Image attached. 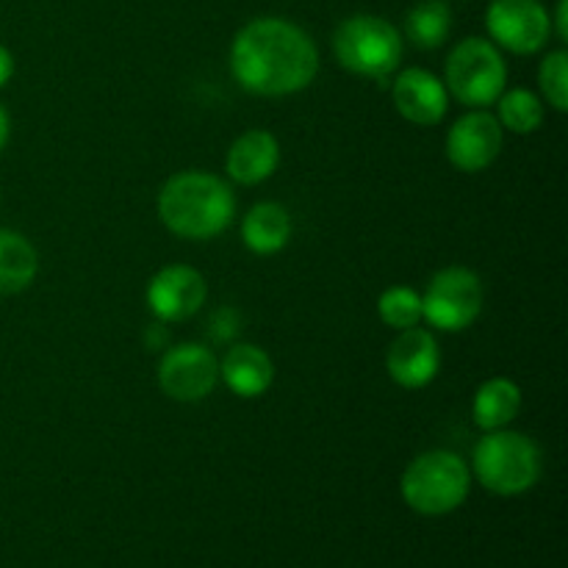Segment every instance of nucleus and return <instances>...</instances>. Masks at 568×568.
<instances>
[{
	"instance_id": "393cba45",
	"label": "nucleus",
	"mask_w": 568,
	"mask_h": 568,
	"mask_svg": "<svg viewBox=\"0 0 568 568\" xmlns=\"http://www.w3.org/2000/svg\"><path fill=\"white\" fill-rule=\"evenodd\" d=\"M9 131H11V122H9V111L0 105V153H3L6 142H9Z\"/></svg>"
},
{
	"instance_id": "5701e85b",
	"label": "nucleus",
	"mask_w": 568,
	"mask_h": 568,
	"mask_svg": "<svg viewBox=\"0 0 568 568\" xmlns=\"http://www.w3.org/2000/svg\"><path fill=\"white\" fill-rule=\"evenodd\" d=\"M11 75H14V55L9 53V48L0 44V89L11 81Z\"/></svg>"
},
{
	"instance_id": "f8f14e48",
	"label": "nucleus",
	"mask_w": 568,
	"mask_h": 568,
	"mask_svg": "<svg viewBox=\"0 0 568 568\" xmlns=\"http://www.w3.org/2000/svg\"><path fill=\"white\" fill-rule=\"evenodd\" d=\"M386 369L403 388H425L442 369V347L425 327L399 331L386 353Z\"/></svg>"
},
{
	"instance_id": "2eb2a0df",
	"label": "nucleus",
	"mask_w": 568,
	"mask_h": 568,
	"mask_svg": "<svg viewBox=\"0 0 568 568\" xmlns=\"http://www.w3.org/2000/svg\"><path fill=\"white\" fill-rule=\"evenodd\" d=\"M220 377L236 397L255 399L275 383V364L255 344H236L220 364Z\"/></svg>"
},
{
	"instance_id": "b1692460",
	"label": "nucleus",
	"mask_w": 568,
	"mask_h": 568,
	"mask_svg": "<svg viewBox=\"0 0 568 568\" xmlns=\"http://www.w3.org/2000/svg\"><path fill=\"white\" fill-rule=\"evenodd\" d=\"M566 9H568V0H558V11H555V28H558V37L568 39V17H566Z\"/></svg>"
},
{
	"instance_id": "6e6552de",
	"label": "nucleus",
	"mask_w": 568,
	"mask_h": 568,
	"mask_svg": "<svg viewBox=\"0 0 568 568\" xmlns=\"http://www.w3.org/2000/svg\"><path fill=\"white\" fill-rule=\"evenodd\" d=\"M486 28L499 48L516 55H532L549 42L552 17L541 0H491Z\"/></svg>"
},
{
	"instance_id": "a211bd4d",
	"label": "nucleus",
	"mask_w": 568,
	"mask_h": 568,
	"mask_svg": "<svg viewBox=\"0 0 568 568\" xmlns=\"http://www.w3.org/2000/svg\"><path fill=\"white\" fill-rule=\"evenodd\" d=\"M39 258L22 233L0 227V294H20L33 283Z\"/></svg>"
},
{
	"instance_id": "423d86ee",
	"label": "nucleus",
	"mask_w": 568,
	"mask_h": 568,
	"mask_svg": "<svg viewBox=\"0 0 568 568\" xmlns=\"http://www.w3.org/2000/svg\"><path fill=\"white\" fill-rule=\"evenodd\" d=\"M508 83V67L503 53L488 39L469 37L447 59V92L469 109H486L497 103Z\"/></svg>"
},
{
	"instance_id": "dca6fc26",
	"label": "nucleus",
	"mask_w": 568,
	"mask_h": 568,
	"mask_svg": "<svg viewBox=\"0 0 568 568\" xmlns=\"http://www.w3.org/2000/svg\"><path fill=\"white\" fill-rule=\"evenodd\" d=\"M242 239L255 255H275L292 239V216L277 203H258L242 222Z\"/></svg>"
},
{
	"instance_id": "0eeeda50",
	"label": "nucleus",
	"mask_w": 568,
	"mask_h": 568,
	"mask_svg": "<svg viewBox=\"0 0 568 568\" xmlns=\"http://www.w3.org/2000/svg\"><path fill=\"white\" fill-rule=\"evenodd\" d=\"M483 311L480 277L466 266L436 272L422 294V320L442 333L466 331Z\"/></svg>"
},
{
	"instance_id": "1a4fd4ad",
	"label": "nucleus",
	"mask_w": 568,
	"mask_h": 568,
	"mask_svg": "<svg viewBox=\"0 0 568 568\" xmlns=\"http://www.w3.org/2000/svg\"><path fill=\"white\" fill-rule=\"evenodd\" d=\"M220 381V361L205 344H178L159 364L161 392L178 403H200Z\"/></svg>"
},
{
	"instance_id": "20e7f679",
	"label": "nucleus",
	"mask_w": 568,
	"mask_h": 568,
	"mask_svg": "<svg viewBox=\"0 0 568 568\" xmlns=\"http://www.w3.org/2000/svg\"><path fill=\"white\" fill-rule=\"evenodd\" d=\"M403 499L410 510L422 516H444L466 503L471 488V471L449 449H433L410 460L405 469Z\"/></svg>"
},
{
	"instance_id": "7ed1b4c3",
	"label": "nucleus",
	"mask_w": 568,
	"mask_h": 568,
	"mask_svg": "<svg viewBox=\"0 0 568 568\" xmlns=\"http://www.w3.org/2000/svg\"><path fill=\"white\" fill-rule=\"evenodd\" d=\"M475 477L499 497L530 491L541 477V449L525 433L491 430L480 438L471 458Z\"/></svg>"
},
{
	"instance_id": "4468645a",
	"label": "nucleus",
	"mask_w": 568,
	"mask_h": 568,
	"mask_svg": "<svg viewBox=\"0 0 568 568\" xmlns=\"http://www.w3.org/2000/svg\"><path fill=\"white\" fill-rule=\"evenodd\" d=\"M277 164H281V144H277L275 133L253 131L242 133L236 142L227 150V175L233 178L242 186H255V183H264L266 178L275 175Z\"/></svg>"
},
{
	"instance_id": "9d476101",
	"label": "nucleus",
	"mask_w": 568,
	"mask_h": 568,
	"mask_svg": "<svg viewBox=\"0 0 568 568\" xmlns=\"http://www.w3.org/2000/svg\"><path fill=\"white\" fill-rule=\"evenodd\" d=\"M505 144L503 125L486 109H471L447 133V159L460 172H483L499 159Z\"/></svg>"
},
{
	"instance_id": "f257e3e1",
	"label": "nucleus",
	"mask_w": 568,
	"mask_h": 568,
	"mask_svg": "<svg viewBox=\"0 0 568 568\" xmlns=\"http://www.w3.org/2000/svg\"><path fill=\"white\" fill-rule=\"evenodd\" d=\"M231 72L247 92L286 98L311 87L320 72L314 39L281 17H258L231 44Z\"/></svg>"
},
{
	"instance_id": "f03ea898",
	"label": "nucleus",
	"mask_w": 568,
	"mask_h": 568,
	"mask_svg": "<svg viewBox=\"0 0 568 568\" xmlns=\"http://www.w3.org/2000/svg\"><path fill=\"white\" fill-rule=\"evenodd\" d=\"M236 211L231 186L211 172H178L164 183L159 194V216L175 236L205 239L227 231Z\"/></svg>"
},
{
	"instance_id": "aec40b11",
	"label": "nucleus",
	"mask_w": 568,
	"mask_h": 568,
	"mask_svg": "<svg viewBox=\"0 0 568 568\" xmlns=\"http://www.w3.org/2000/svg\"><path fill=\"white\" fill-rule=\"evenodd\" d=\"M499 125L510 133H536L544 122V103L530 89H508L497 98Z\"/></svg>"
},
{
	"instance_id": "4be33fe9",
	"label": "nucleus",
	"mask_w": 568,
	"mask_h": 568,
	"mask_svg": "<svg viewBox=\"0 0 568 568\" xmlns=\"http://www.w3.org/2000/svg\"><path fill=\"white\" fill-rule=\"evenodd\" d=\"M538 83H541V92L547 98V103L555 111L568 109V53L566 50H555L538 67Z\"/></svg>"
},
{
	"instance_id": "9b49d317",
	"label": "nucleus",
	"mask_w": 568,
	"mask_h": 568,
	"mask_svg": "<svg viewBox=\"0 0 568 568\" xmlns=\"http://www.w3.org/2000/svg\"><path fill=\"white\" fill-rule=\"evenodd\" d=\"M209 297V283L197 270L172 264L155 272L148 286V305L161 322H183L197 314Z\"/></svg>"
},
{
	"instance_id": "39448f33",
	"label": "nucleus",
	"mask_w": 568,
	"mask_h": 568,
	"mask_svg": "<svg viewBox=\"0 0 568 568\" xmlns=\"http://www.w3.org/2000/svg\"><path fill=\"white\" fill-rule=\"evenodd\" d=\"M333 50L344 70L364 78H383L403 61V37L383 17L355 14L336 28Z\"/></svg>"
},
{
	"instance_id": "ddd939ff",
	"label": "nucleus",
	"mask_w": 568,
	"mask_h": 568,
	"mask_svg": "<svg viewBox=\"0 0 568 568\" xmlns=\"http://www.w3.org/2000/svg\"><path fill=\"white\" fill-rule=\"evenodd\" d=\"M392 100L405 120L422 128L438 125L449 109V92L444 81L422 67H408L399 72L392 87Z\"/></svg>"
},
{
	"instance_id": "f3484780",
	"label": "nucleus",
	"mask_w": 568,
	"mask_h": 568,
	"mask_svg": "<svg viewBox=\"0 0 568 568\" xmlns=\"http://www.w3.org/2000/svg\"><path fill=\"white\" fill-rule=\"evenodd\" d=\"M521 410V388L508 377H491L483 383L471 403V416L480 430H503L519 416Z\"/></svg>"
},
{
	"instance_id": "412c9836",
	"label": "nucleus",
	"mask_w": 568,
	"mask_h": 568,
	"mask_svg": "<svg viewBox=\"0 0 568 568\" xmlns=\"http://www.w3.org/2000/svg\"><path fill=\"white\" fill-rule=\"evenodd\" d=\"M377 314H381L383 325L394 327V331H410L419 327L422 322V294L408 286H392L381 294L377 300Z\"/></svg>"
},
{
	"instance_id": "6ab92c4d",
	"label": "nucleus",
	"mask_w": 568,
	"mask_h": 568,
	"mask_svg": "<svg viewBox=\"0 0 568 568\" xmlns=\"http://www.w3.org/2000/svg\"><path fill=\"white\" fill-rule=\"evenodd\" d=\"M453 31V11L444 0H422L405 17V37L422 50H436Z\"/></svg>"
}]
</instances>
